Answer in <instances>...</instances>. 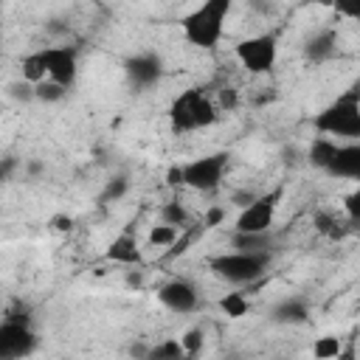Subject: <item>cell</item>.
I'll list each match as a JSON object with an SVG mask.
<instances>
[{"label":"cell","mask_w":360,"mask_h":360,"mask_svg":"<svg viewBox=\"0 0 360 360\" xmlns=\"http://www.w3.org/2000/svg\"><path fill=\"white\" fill-rule=\"evenodd\" d=\"M228 160H231L228 152H211V155H202V158H194V160L183 163L180 166L183 186L191 188V191H202V194L219 188V183L228 172Z\"/></svg>","instance_id":"cell-5"},{"label":"cell","mask_w":360,"mask_h":360,"mask_svg":"<svg viewBox=\"0 0 360 360\" xmlns=\"http://www.w3.org/2000/svg\"><path fill=\"white\" fill-rule=\"evenodd\" d=\"M332 177H343V180H357L360 177V143L357 141H346V143H335L332 158L323 169Z\"/></svg>","instance_id":"cell-12"},{"label":"cell","mask_w":360,"mask_h":360,"mask_svg":"<svg viewBox=\"0 0 360 360\" xmlns=\"http://www.w3.org/2000/svg\"><path fill=\"white\" fill-rule=\"evenodd\" d=\"M104 256H107L110 262H115V264H127V267H135V264L141 267V264H143V253H141L138 239H135L132 233H118V236L107 245Z\"/></svg>","instance_id":"cell-14"},{"label":"cell","mask_w":360,"mask_h":360,"mask_svg":"<svg viewBox=\"0 0 360 360\" xmlns=\"http://www.w3.org/2000/svg\"><path fill=\"white\" fill-rule=\"evenodd\" d=\"M51 228L59 231V233H68V231L73 228V217H68V214H56V217H51Z\"/></svg>","instance_id":"cell-32"},{"label":"cell","mask_w":360,"mask_h":360,"mask_svg":"<svg viewBox=\"0 0 360 360\" xmlns=\"http://www.w3.org/2000/svg\"><path fill=\"white\" fill-rule=\"evenodd\" d=\"M177 236H180V231H177V228L158 222V225H152V228H149L146 242H149V248H169V245H174V242H177Z\"/></svg>","instance_id":"cell-23"},{"label":"cell","mask_w":360,"mask_h":360,"mask_svg":"<svg viewBox=\"0 0 360 360\" xmlns=\"http://www.w3.org/2000/svg\"><path fill=\"white\" fill-rule=\"evenodd\" d=\"M39 172H42V163L31 160V163H28V174H39Z\"/></svg>","instance_id":"cell-37"},{"label":"cell","mask_w":360,"mask_h":360,"mask_svg":"<svg viewBox=\"0 0 360 360\" xmlns=\"http://www.w3.org/2000/svg\"><path fill=\"white\" fill-rule=\"evenodd\" d=\"M335 360H357V354H354V340H346L343 349H340V354H338Z\"/></svg>","instance_id":"cell-34"},{"label":"cell","mask_w":360,"mask_h":360,"mask_svg":"<svg viewBox=\"0 0 360 360\" xmlns=\"http://www.w3.org/2000/svg\"><path fill=\"white\" fill-rule=\"evenodd\" d=\"M39 59L45 68V79L62 84V87H73L76 76H79V53L73 45H45L39 48Z\"/></svg>","instance_id":"cell-8"},{"label":"cell","mask_w":360,"mask_h":360,"mask_svg":"<svg viewBox=\"0 0 360 360\" xmlns=\"http://www.w3.org/2000/svg\"><path fill=\"white\" fill-rule=\"evenodd\" d=\"M188 211L180 205V200H169V202H163L160 205V222L163 225H172V228H177V231H183L186 225H188Z\"/></svg>","instance_id":"cell-21"},{"label":"cell","mask_w":360,"mask_h":360,"mask_svg":"<svg viewBox=\"0 0 360 360\" xmlns=\"http://www.w3.org/2000/svg\"><path fill=\"white\" fill-rule=\"evenodd\" d=\"M158 301L174 315H188L200 307V292L188 278H169L158 287Z\"/></svg>","instance_id":"cell-10"},{"label":"cell","mask_w":360,"mask_h":360,"mask_svg":"<svg viewBox=\"0 0 360 360\" xmlns=\"http://www.w3.org/2000/svg\"><path fill=\"white\" fill-rule=\"evenodd\" d=\"M312 222H315V231H321L323 236H329V239H338V236H340L338 219H335L332 214H323V211H318V214L312 217Z\"/></svg>","instance_id":"cell-28"},{"label":"cell","mask_w":360,"mask_h":360,"mask_svg":"<svg viewBox=\"0 0 360 360\" xmlns=\"http://www.w3.org/2000/svg\"><path fill=\"white\" fill-rule=\"evenodd\" d=\"M284 188H273L264 194H256L253 202H248L245 208H239V217L233 222L236 233H270L276 214H278V202H281Z\"/></svg>","instance_id":"cell-7"},{"label":"cell","mask_w":360,"mask_h":360,"mask_svg":"<svg viewBox=\"0 0 360 360\" xmlns=\"http://www.w3.org/2000/svg\"><path fill=\"white\" fill-rule=\"evenodd\" d=\"M17 169H20V160H17L14 155L0 158V183H8V180L17 174Z\"/></svg>","instance_id":"cell-29"},{"label":"cell","mask_w":360,"mask_h":360,"mask_svg":"<svg viewBox=\"0 0 360 360\" xmlns=\"http://www.w3.org/2000/svg\"><path fill=\"white\" fill-rule=\"evenodd\" d=\"M146 349H149V346H143V343H135V346L129 349L132 360H143V357H146Z\"/></svg>","instance_id":"cell-36"},{"label":"cell","mask_w":360,"mask_h":360,"mask_svg":"<svg viewBox=\"0 0 360 360\" xmlns=\"http://www.w3.org/2000/svg\"><path fill=\"white\" fill-rule=\"evenodd\" d=\"M276 360H290V357H276Z\"/></svg>","instance_id":"cell-38"},{"label":"cell","mask_w":360,"mask_h":360,"mask_svg":"<svg viewBox=\"0 0 360 360\" xmlns=\"http://www.w3.org/2000/svg\"><path fill=\"white\" fill-rule=\"evenodd\" d=\"M217 112L222 110V112H233L236 107H239V93H236V87H231V84H222L219 90H217Z\"/></svg>","instance_id":"cell-27"},{"label":"cell","mask_w":360,"mask_h":360,"mask_svg":"<svg viewBox=\"0 0 360 360\" xmlns=\"http://www.w3.org/2000/svg\"><path fill=\"white\" fill-rule=\"evenodd\" d=\"M20 73H22V82H28L31 87L45 79V68H42V59H39V48L31 51V53H25V56L20 59Z\"/></svg>","instance_id":"cell-19"},{"label":"cell","mask_w":360,"mask_h":360,"mask_svg":"<svg viewBox=\"0 0 360 360\" xmlns=\"http://www.w3.org/2000/svg\"><path fill=\"white\" fill-rule=\"evenodd\" d=\"M68 96V87L51 82V79H42L39 84H34V101H42V104H59L62 98Z\"/></svg>","instance_id":"cell-22"},{"label":"cell","mask_w":360,"mask_h":360,"mask_svg":"<svg viewBox=\"0 0 360 360\" xmlns=\"http://www.w3.org/2000/svg\"><path fill=\"white\" fill-rule=\"evenodd\" d=\"M360 188H354L352 194H346V200H343V208H346V214H349V222H357V217H360Z\"/></svg>","instance_id":"cell-30"},{"label":"cell","mask_w":360,"mask_h":360,"mask_svg":"<svg viewBox=\"0 0 360 360\" xmlns=\"http://www.w3.org/2000/svg\"><path fill=\"white\" fill-rule=\"evenodd\" d=\"M219 309H222L228 318L239 321V318H245V315L250 312V301H248V295H245L242 290H231V292H225V295L219 298Z\"/></svg>","instance_id":"cell-17"},{"label":"cell","mask_w":360,"mask_h":360,"mask_svg":"<svg viewBox=\"0 0 360 360\" xmlns=\"http://www.w3.org/2000/svg\"><path fill=\"white\" fill-rule=\"evenodd\" d=\"M6 96H8L11 101H17V104H28V101H34V87H31L28 82L17 79V82H8V84H6Z\"/></svg>","instance_id":"cell-26"},{"label":"cell","mask_w":360,"mask_h":360,"mask_svg":"<svg viewBox=\"0 0 360 360\" xmlns=\"http://www.w3.org/2000/svg\"><path fill=\"white\" fill-rule=\"evenodd\" d=\"M343 338H338V335H321V338H315V343H312V357L315 360H335L338 354H340V349H343Z\"/></svg>","instance_id":"cell-20"},{"label":"cell","mask_w":360,"mask_h":360,"mask_svg":"<svg viewBox=\"0 0 360 360\" xmlns=\"http://www.w3.org/2000/svg\"><path fill=\"white\" fill-rule=\"evenodd\" d=\"M225 219V208H219V205H214V208H208L205 211V217H202V231H208V228H214V225H219Z\"/></svg>","instance_id":"cell-31"},{"label":"cell","mask_w":360,"mask_h":360,"mask_svg":"<svg viewBox=\"0 0 360 360\" xmlns=\"http://www.w3.org/2000/svg\"><path fill=\"white\" fill-rule=\"evenodd\" d=\"M143 360H188V357H186V352H183L177 338H166V340L149 346Z\"/></svg>","instance_id":"cell-18"},{"label":"cell","mask_w":360,"mask_h":360,"mask_svg":"<svg viewBox=\"0 0 360 360\" xmlns=\"http://www.w3.org/2000/svg\"><path fill=\"white\" fill-rule=\"evenodd\" d=\"M217 115H219L217 104L202 87H188L180 96H174L169 104V124H172V132H177V135L205 129L217 121Z\"/></svg>","instance_id":"cell-3"},{"label":"cell","mask_w":360,"mask_h":360,"mask_svg":"<svg viewBox=\"0 0 360 360\" xmlns=\"http://www.w3.org/2000/svg\"><path fill=\"white\" fill-rule=\"evenodd\" d=\"M231 248L236 253H267L270 250V233H236L233 231Z\"/></svg>","instance_id":"cell-16"},{"label":"cell","mask_w":360,"mask_h":360,"mask_svg":"<svg viewBox=\"0 0 360 360\" xmlns=\"http://www.w3.org/2000/svg\"><path fill=\"white\" fill-rule=\"evenodd\" d=\"M228 14H231V0H205V3L194 6L180 20L183 39L200 51H214L222 39Z\"/></svg>","instance_id":"cell-1"},{"label":"cell","mask_w":360,"mask_h":360,"mask_svg":"<svg viewBox=\"0 0 360 360\" xmlns=\"http://www.w3.org/2000/svg\"><path fill=\"white\" fill-rule=\"evenodd\" d=\"M312 127L315 132H321V138L357 141L360 138V87L352 84L335 101H329L312 118Z\"/></svg>","instance_id":"cell-2"},{"label":"cell","mask_w":360,"mask_h":360,"mask_svg":"<svg viewBox=\"0 0 360 360\" xmlns=\"http://www.w3.org/2000/svg\"><path fill=\"white\" fill-rule=\"evenodd\" d=\"M270 321L284 323V326L307 323V321H309V304H307L304 298H298V295L281 298L278 304H273V309H270Z\"/></svg>","instance_id":"cell-15"},{"label":"cell","mask_w":360,"mask_h":360,"mask_svg":"<svg viewBox=\"0 0 360 360\" xmlns=\"http://www.w3.org/2000/svg\"><path fill=\"white\" fill-rule=\"evenodd\" d=\"M253 197H256V191H245V188H242V191H233V194H231V202L239 205V208H245L248 202H253Z\"/></svg>","instance_id":"cell-33"},{"label":"cell","mask_w":360,"mask_h":360,"mask_svg":"<svg viewBox=\"0 0 360 360\" xmlns=\"http://www.w3.org/2000/svg\"><path fill=\"white\" fill-rule=\"evenodd\" d=\"M233 53L250 76H264L278 62V39L276 34H253V37L239 39Z\"/></svg>","instance_id":"cell-6"},{"label":"cell","mask_w":360,"mask_h":360,"mask_svg":"<svg viewBox=\"0 0 360 360\" xmlns=\"http://www.w3.org/2000/svg\"><path fill=\"white\" fill-rule=\"evenodd\" d=\"M39 338L31 323L0 318V360H25L37 352Z\"/></svg>","instance_id":"cell-9"},{"label":"cell","mask_w":360,"mask_h":360,"mask_svg":"<svg viewBox=\"0 0 360 360\" xmlns=\"http://www.w3.org/2000/svg\"><path fill=\"white\" fill-rule=\"evenodd\" d=\"M177 340H180V346H183L186 357H194V354L202 349V343H205V332H202L200 326H191V329H186Z\"/></svg>","instance_id":"cell-25"},{"label":"cell","mask_w":360,"mask_h":360,"mask_svg":"<svg viewBox=\"0 0 360 360\" xmlns=\"http://www.w3.org/2000/svg\"><path fill=\"white\" fill-rule=\"evenodd\" d=\"M335 51H338V31H335L332 25L318 28V31L309 34L307 42H304V59H307L309 65H323V62H329V59L335 56Z\"/></svg>","instance_id":"cell-13"},{"label":"cell","mask_w":360,"mask_h":360,"mask_svg":"<svg viewBox=\"0 0 360 360\" xmlns=\"http://www.w3.org/2000/svg\"><path fill=\"white\" fill-rule=\"evenodd\" d=\"M127 191H129V180H127V174H115V177H110V180L104 183L98 200H101V202H118Z\"/></svg>","instance_id":"cell-24"},{"label":"cell","mask_w":360,"mask_h":360,"mask_svg":"<svg viewBox=\"0 0 360 360\" xmlns=\"http://www.w3.org/2000/svg\"><path fill=\"white\" fill-rule=\"evenodd\" d=\"M124 76L127 82L135 87V90H146L152 84L160 82L163 76V62L158 53L152 51H143V53H132L124 59Z\"/></svg>","instance_id":"cell-11"},{"label":"cell","mask_w":360,"mask_h":360,"mask_svg":"<svg viewBox=\"0 0 360 360\" xmlns=\"http://www.w3.org/2000/svg\"><path fill=\"white\" fill-rule=\"evenodd\" d=\"M166 180H169V186H183V177H180V166H172L169 172H166Z\"/></svg>","instance_id":"cell-35"},{"label":"cell","mask_w":360,"mask_h":360,"mask_svg":"<svg viewBox=\"0 0 360 360\" xmlns=\"http://www.w3.org/2000/svg\"><path fill=\"white\" fill-rule=\"evenodd\" d=\"M270 267V250L267 253H236V250H228V253H217L208 259V270L233 284V287H242V284H253L256 278H262Z\"/></svg>","instance_id":"cell-4"}]
</instances>
